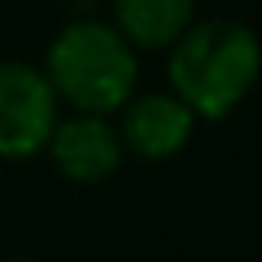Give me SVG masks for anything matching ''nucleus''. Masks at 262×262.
I'll list each match as a JSON object with an SVG mask.
<instances>
[{
	"label": "nucleus",
	"mask_w": 262,
	"mask_h": 262,
	"mask_svg": "<svg viewBox=\"0 0 262 262\" xmlns=\"http://www.w3.org/2000/svg\"><path fill=\"white\" fill-rule=\"evenodd\" d=\"M120 143L131 158L143 162H170L193 143L201 120L170 89H139L112 116Z\"/></svg>",
	"instance_id": "obj_4"
},
{
	"label": "nucleus",
	"mask_w": 262,
	"mask_h": 262,
	"mask_svg": "<svg viewBox=\"0 0 262 262\" xmlns=\"http://www.w3.org/2000/svg\"><path fill=\"white\" fill-rule=\"evenodd\" d=\"M262 77V39L235 16H196L166 50V89L201 123H220L254 93Z\"/></svg>",
	"instance_id": "obj_1"
},
{
	"label": "nucleus",
	"mask_w": 262,
	"mask_h": 262,
	"mask_svg": "<svg viewBox=\"0 0 262 262\" xmlns=\"http://www.w3.org/2000/svg\"><path fill=\"white\" fill-rule=\"evenodd\" d=\"M62 100L39 62L0 58V162H31L47 150Z\"/></svg>",
	"instance_id": "obj_3"
},
{
	"label": "nucleus",
	"mask_w": 262,
	"mask_h": 262,
	"mask_svg": "<svg viewBox=\"0 0 262 262\" xmlns=\"http://www.w3.org/2000/svg\"><path fill=\"white\" fill-rule=\"evenodd\" d=\"M42 155L50 158L58 178H66L70 185H100L123 166L127 150L120 143L112 116L62 112Z\"/></svg>",
	"instance_id": "obj_5"
},
{
	"label": "nucleus",
	"mask_w": 262,
	"mask_h": 262,
	"mask_svg": "<svg viewBox=\"0 0 262 262\" xmlns=\"http://www.w3.org/2000/svg\"><path fill=\"white\" fill-rule=\"evenodd\" d=\"M62 112L116 116L139 93L143 54L112 27L108 16H74L50 35L39 58Z\"/></svg>",
	"instance_id": "obj_2"
},
{
	"label": "nucleus",
	"mask_w": 262,
	"mask_h": 262,
	"mask_svg": "<svg viewBox=\"0 0 262 262\" xmlns=\"http://www.w3.org/2000/svg\"><path fill=\"white\" fill-rule=\"evenodd\" d=\"M196 16L201 0H108L112 27L139 54H166Z\"/></svg>",
	"instance_id": "obj_6"
},
{
	"label": "nucleus",
	"mask_w": 262,
	"mask_h": 262,
	"mask_svg": "<svg viewBox=\"0 0 262 262\" xmlns=\"http://www.w3.org/2000/svg\"><path fill=\"white\" fill-rule=\"evenodd\" d=\"M0 262H39V258H27V254H8V258H0Z\"/></svg>",
	"instance_id": "obj_7"
}]
</instances>
